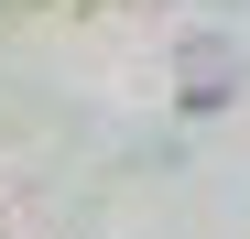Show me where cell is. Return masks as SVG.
Segmentation results:
<instances>
[{"mask_svg":"<svg viewBox=\"0 0 250 239\" xmlns=\"http://www.w3.org/2000/svg\"><path fill=\"white\" fill-rule=\"evenodd\" d=\"M218 87H229V55H218V44H196V65H185V98H218Z\"/></svg>","mask_w":250,"mask_h":239,"instance_id":"6da1fadb","label":"cell"}]
</instances>
